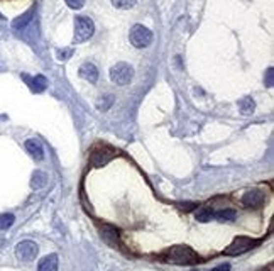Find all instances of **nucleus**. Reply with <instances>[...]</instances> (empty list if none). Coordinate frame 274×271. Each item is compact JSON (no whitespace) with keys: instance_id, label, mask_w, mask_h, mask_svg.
<instances>
[{"instance_id":"obj_21","label":"nucleus","mask_w":274,"mask_h":271,"mask_svg":"<svg viewBox=\"0 0 274 271\" xmlns=\"http://www.w3.org/2000/svg\"><path fill=\"white\" fill-rule=\"evenodd\" d=\"M137 0H112V3L117 9H132Z\"/></svg>"},{"instance_id":"obj_17","label":"nucleus","mask_w":274,"mask_h":271,"mask_svg":"<svg viewBox=\"0 0 274 271\" xmlns=\"http://www.w3.org/2000/svg\"><path fill=\"white\" fill-rule=\"evenodd\" d=\"M102 236H104L105 241L110 242L112 246H117V244H119V238H117V232L113 231V229L104 227V229H102Z\"/></svg>"},{"instance_id":"obj_22","label":"nucleus","mask_w":274,"mask_h":271,"mask_svg":"<svg viewBox=\"0 0 274 271\" xmlns=\"http://www.w3.org/2000/svg\"><path fill=\"white\" fill-rule=\"evenodd\" d=\"M71 55H73V49L71 48H66V49H58V60L59 61H66L71 58Z\"/></svg>"},{"instance_id":"obj_20","label":"nucleus","mask_w":274,"mask_h":271,"mask_svg":"<svg viewBox=\"0 0 274 271\" xmlns=\"http://www.w3.org/2000/svg\"><path fill=\"white\" fill-rule=\"evenodd\" d=\"M213 217V212L212 209H200V211L196 212V220H200V222H207V220H210Z\"/></svg>"},{"instance_id":"obj_5","label":"nucleus","mask_w":274,"mask_h":271,"mask_svg":"<svg viewBox=\"0 0 274 271\" xmlns=\"http://www.w3.org/2000/svg\"><path fill=\"white\" fill-rule=\"evenodd\" d=\"M37 251H39L37 244L34 241L26 239V241H21L17 244V247H15V256L21 259V261H32V259L37 256Z\"/></svg>"},{"instance_id":"obj_8","label":"nucleus","mask_w":274,"mask_h":271,"mask_svg":"<svg viewBox=\"0 0 274 271\" xmlns=\"http://www.w3.org/2000/svg\"><path fill=\"white\" fill-rule=\"evenodd\" d=\"M262 202H264V193L256 188L246 192V195L242 197V204L246 207H259V205H262Z\"/></svg>"},{"instance_id":"obj_2","label":"nucleus","mask_w":274,"mask_h":271,"mask_svg":"<svg viewBox=\"0 0 274 271\" xmlns=\"http://www.w3.org/2000/svg\"><path fill=\"white\" fill-rule=\"evenodd\" d=\"M95 32L93 21L85 15H78L75 19V43H85Z\"/></svg>"},{"instance_id":"obj_15","label":"nucleus","mask_w":274,"mask_h":271,"mask_svg":"<svg viewBox=\"0 0 274 271\" xmlns=\"http://www.w3.org/2000/svg\"><path fill=\"white\" fill-rule=\"evenodd\" d=\"M48 183V177H46L44 171H34L32 178H30V186L34 190H41Z\"/></svg>"},{"instance_id":"obj_26","label":"nucleus","mask_w":274,"mask_h":271,"mask_svg":"<svg viewBox=\"0 0 274 271\" xmlns=\"http://www.w3.org/2000/svg\"><path fill=\"white\" fill-rule=\"evenodd\" d=\"M0 19H3V15H2V14H0Z\"/></svg>"},{"instance_id":"obj_19","label":"nucleus","mask_w":274,"mask_h":271,"mask_svg":"<svg viewBox=\"0 0 274 271\" xmlns=\"http://www.w3.org/2000/svg\"><path fill=\"white\" fill-rule=\"evenodd\" d=\"M235 217H237V213H235V211H232V209L217 212V219L219 220H227V222H232V220H235Z\"/></svg>"},{"instance_id":"obj_6","label":"nucleus","mask_w":274,"mask_h":271,"mask_svg":"<svg viewBox=\"0 0 274 271\" xmlns=\"http://www.w3.org/2000/svg\"><path fill=\"white\" fill-rule=\"evenodd\" d=\"M254 244H256V242H254L252 239H249V238H237V239H234V242H232L230 246L225 247V251H223V253H225L227 256H237V254L247 253L249 249H252Z\"/></svg>"},{"instance_id":"obj_9","label":"nucleus","mask_w":274,"mask_h":271,"mask_svg":"<svg viewBox=\"0 0 274 271\" xmlns=\"http://www.w3.org/2000/svg\"><path fill=\"white\" fill-rule=\"evenodd\" d=\"M22 78L26 80V83L30 87V90L36 91V93H41V91L46 90L48 87V80L43 75H37V76H29V75H22Z\"/></svg>"},{"instance_id":"obj_7","label":"nucleus","mask_w":274,"mask_h":271,"mask_svg":"<svg viewBox=\"0 0 274 271\" xmlns=\"http://www.w3.org/2000/svg\"><path fill=\"white\" fill-rule=\"evenodd\" d=\"M115 156V151H112V148H107V146H97L91 152V163H93L95 166H102L105 165L107 161H110V159Z\"/></svg>"},{"instance_id":"obj_23","label":"nucleus","mask_w":274,"mask_h":271,"mask_svg":"<svg viewBox=\"0 0 274 271\" xmlns=\"http://www.w3.org/2000/svg\"><path fill=\"white\" fill-rule=\"evenodd\" d=\"M64 2L68 3V7H71V9H75V10L82 9V7L85 5V0H64Z\"/></svg>"},{"instance_id":"obj_13","label":"nucleus","mask_w":274,"mask_h":271,"mask_svg":"<svg viewBox=\"0 0 274 271\" xmlns=\"http://www.w3.org/2000/svg\"><path fill=\"white\" fill-rule=\"evenodd\" d=\"M32 17H34V9H30L26 14H22L21 17L14 19V21H12V29L21 30V29L29 28V24H30V21H32Z\"/></svg>"},{"instance_id":"obj_16","label":"nucleus","mask_w":274,"mask_h":271,"mask_svg":"<svg viewBox=\"0 0 274 271\" xmlns=\"http://www.w3.org/2000/svg\"><path fill=\"white\" fill-rule=\"evenodd\" d=\"M113 104V95L112 93H107V95H102L100 98L97 100V109L98 110H109L110 107Z\"/></svg>"},{"instance_id":"obj_24","label":"nucleus","mask_w":274,"mask_h":271,"mask_svg":"<svg viewBox=\"0 0 274 271\" xmlns=\"http://www.w3.org/2000/svg\"><path fill=\"white\" fill-rule=\"evenodd\" d=\"M212 271H230V265H228V263H223V265L217 266V268H213Z\"/></svg>"},{"instance_id":"obj_25","label":"nucleus","mask_w":274,"mask_h":271,"mask_svg":"<svg viewBox=\"0 0 274 271\" xmlns=\"http://www.w3.org/2000/svg\"><path fill=\"white\" fill-rule=\"evenodd\" d=\"M268 87H273V68L268 70Z\"/></svg>"},{"instance_id":"obj_14","label":"nucleus","mask_w":274,"mask_h":271,"mask_svg":"<svg viewBox=\"0 0 274 271\" xmlns=\"http://www.w3.org/2000/svg\"><path fill=\"white\" fill-rule=\"evenodd\" d=\"M239 110L242 116H252L256 110V102L252 100V97H244L239 100Z\"/></svg>"},{"instance_id":"obj_3","label":"nucleus","mask_w":274,"mask_h":271,"mask_svg":"<svg viewBox=\"0 0 274 271\" xmlns=\"http://www.w3.org/2000/svg\"><path fill=\"white\" fill-rule=\"evenodd\" d=\"M129 39L134 48H147L152 43V32L142 24H136L129 32Z\"/></svg>"},{"instance_id":"obj_18","label":"nucleus","mask_w":274,"mask_h":271,"mask_svg":"<svg viewBox=\"0 0 274 271\" xmlns=\"http://www.w3.org/2000/svg\"><path fill=\"white\" fill-rule=\"evenodd\" d=\"M14 220H15L14 213H2V215H0V231L9 229L14 224Z\"/></svg>"},{"instance_id":"obj_1","label":"nucleus","mask_w":274,"mask_h":271,"mask_svg":"<svg viewBox=\"0 0 274 271\" xmlns=\"http://www.w3.org/2000/svg\"><path fill=\"white\" fill-rule=\"evenodd\" d=\"M166 261L173 263V265H195L198 261V256L193 249H190L188 246H173L164 253Z\"/></svg>"},{"instance_id":"obj_12","label":"nucleus","mask_w":274,"mask_h":271,"mask_svg":"<svg viewBox=\"0 0 274 271\" xmlns=\"http://www.w3.org/2000/svg\"><path fill=\"white\" fill-rule=\"evenodd\" d=\"M58 254H48L39 261L37 271H58Z\"/></svg>"},{"instance_id":"obj_11","label":"nucleus","mask_w":274,"mask_h":271,"mask_svg":"<svg viewBox=\"0 0 274 271\" xmlns=\"http://www.w3.org/2000/svg\"><path fill=\"white\" fill-rule=\"evenodd\" d=\"M78 75L82 76L83 80L90 82V83H95L98 80V70L91 63H83L82 66H80V70H78Z\"/></svg>"},{"instance_id":"obj_10","label":"nucleus","mask_w":274,"mask_h":271,"mask_svg":"<svg viewBox=\"0 0 274 271\" xmlns=\"http://www.w3.org/2000/svg\"><path fill=\"white\" fill-rule=\"evenodd\" d=\"M26 151L32 156L36 161H43L44 159V150H43V144L36 139H27L26 141Z\"/></svg>"},{"instance_id":"obj_4","label":"nucleus","mask_w":274,"mask_h":271,"mask_svg":"<svg viewBox=\"0 0 274 271\" xmlns=\"http://www.w3.org/2000/svg\"><path fill=\"white\" fill-rule=\"evenodd\" d=\"M132 76H134V70L129 63H117L110 68V80L117 85H127L131 83Z\"/></svg>"}]
</instances>
